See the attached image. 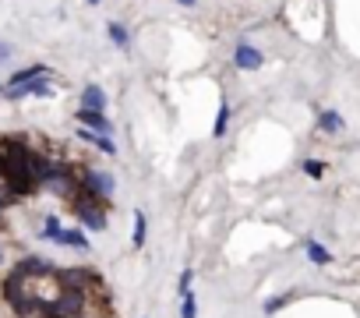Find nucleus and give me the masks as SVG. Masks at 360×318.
Here are the masks:
<instances>
[{"label":"nucleus","mask_w":360,"mask_h":318,"mask_svg":"<svg viewBox=\"0 0 360 318\" xmlns=\"http://www.w3.org/2000/svg\"><path fill=\"white\" fill-rule=\"evenodd\" d=\"M78 184H82V191H89V195H96V198H110L113 195V188H117V181L110 177V174H103V170H92V167H85L82 174H78Z\"/></svg>","instance_id":"nucleus-4"},{"label":"nucleus","mask_w":360,"mask_h":318,"mask_svg":"<svg viewBox=\"0 0 360 318\" xmlns=\"http://www.w3.org/2000/svg\"><path fill=\"white\" fill-rule=\"evenodd\" d=\"M53 244H60V248H75V251H89V248H92L89 237H85V230H60Z\"/></svg>","instance_id":"nucleus-9"},{"label":"nucleus","mask_w":360,"mask_h":318,"mask_svg":"<svg viewBox=\"0 0 360 318\" xmlns=\"http://www.w3.org/2000/svg\"><path fill=\"white\" fill-rule=\"evenodd\" d=\"M89 4H99V0H89Z\"/></svg>","instance_id":"nucleus-26"},{"label":"nucleus","mask_w":360,"mask_h":318,"mask_svg":"<svg viewBox=\"0 0 360 318\" xmlns=\"http://www.w3.org/2000/svg\"><path fill=\"white\" fill-rule=\"evenodd\" d=\"M15 269H18V272H25V276H50V272H57V269H53V262H50V258H39V255L22 258Z\"/></svg>","instance_id":"nucleus-7"},{"label":"nucleus","mask_w":360,"mask_h":318,"mask_svg":"<svg viewBox=\"0 0 360 318\" xmlns=\"http://www.w3.org/2000/svg\"><path fill=\"white\" fill-rule=\"evenodd\" d=\"M304 174H307V177H321V174H325V167L318 163V159H304Z\"/></svg>","instance_id":"nucleus-20"},{"label":"nucleus","mask_w":360,"mask_h":318,"mask_svg":"<svg viewBox=\"0 0 360 318\" xmlns=\"http://www.w3.org/2000/svg\"><path fill=\"white\" fill-rule=\"evenodd\" d=\"M106 32H110V39H113L120 50H127V46H131V32H127L120 22H110V29H106Z\"/></svg>","instance_id":"nucleus-14"},{"label":"nucleus","mask_w":360,"mask_h":318,"mask_svg":"<svg viewBox=\"0 0 360 318\" xmlns=\"http://www.w3.org/2000/svg\"><path fill=\"white\" fill-rule=\"evenodd\" d=\"M8 57H11V46H8V43H0V61H8Z\"/></svg>","instance_id":"nucleus-23"},{"label":"nucleus","mask_w":360,"mask_h":318,"mask_svg":"<svg viewBox=\"0 0 360 318\" xmlns=\"http://www.w3.org/2000/svg\"><path fill=\"white\" fill-rule=\"evenodd\" d=\"M176 4H184V8H191V4H195V0H176Z\"/></svg>","instance_id":"nucleus-25"},{"label":"nucleus","mask_w":360,"mask_h":318,"mask_svg":"<svg viewBox=\"0 0 360 318\" xmlns=\"http://www.w3.org/2000/svg\"><path fill=\"white\" fill-rule=\"evenodd\" d=\"M46 75H50V68H46V64H32V68L18 71V75L11 78V85H25V82H36V78H46Z\"/></svg>","instance_id":"nucleus-12"},{"label":"nucleus","mask_w":360,"mask_h":318,"mask_svg":"<svg viewBox=\"0 0 360 318\" xmlns=\"http://www.w3.org/2000/svg\"><path fill=\"white\" fill-rule=\"evenodd\" d=\"M191 279H195V272H191V269H184V276H180V293L191 290Z\"/></svg>","instance_id":"nucleus-22"},{"label":"nucleus","mask_w":360,"mask_h":318,"mask_svg":"<svg viewBox=\"0 0 360 318\" xmlns=\"http://www.w3.org/2000/svg\"><path fill=\"white\" fill-rule=\"evenodd\" d=\"M82 106L85 110H106V92L99 85H85L82 89Z\"/></svg>","instance_id":"nucleus-10"},{"label":"nucleus","mask_w":360,"mask_h":318,"mask_svg":"<svg viewBox=\"0 0 360 318\" xmlns=\"http://www.w3.org/2000/svg\"><path fill=\"white\" fill-rule=\"evenodd\" d=\"M4 300H8V307H11L18 318H29V314H39V311H43L39 297H36L32 286H29V276L18 272V269H11V272L4 276Z\"/></svg>","instance_id":"nucleus-1"},{"label":"nucleus","mask_w":360,"mask_h":318,"mask_svg":"<svg viewBox=\"0 0 360 318\" xmlns=\"http://www.w3.org/2000/svg\"><path fill=\"white\" fill-rule=\"evenodd\" d=\"M75 205V216L82 220V227L85 230H103L106 227V202L103 198H96V195H89V191H78V198L71 202Z\"/></svg>","instance_id":"nucleus-3"},{"label":"nucleus","mask_w":360,"mask_h":318,"mask_svg":"<svg viewBox=\"0 0 360 318\" xmlns=\"http://www.w3.org/2000/svg\"><path fill=\"white\" fill-rule=\"evenodd\" d=\"M29 96L50 99V96H53V85H50L46 78H36V82H25V85H8V89H4V99H29Z\"/></svg>","instance_id":"nucleus-5"},{"label":"nucleus","mask_w":360,"mask_h":318,"mask_svg":"<svg viewBox=\"0 0 360 318\" xmlns=\"http://www.w3.org/2000/svg\"><path fill=\"white\" fill-rule=\"evenodd\" d=\"M78 134H82V141H89V145H96V148H103L106 155H117V145H113V141H110L106 134H96V131H85V127H82Z\"/></svg>","instance_id":"nucleus-11"},{"label":"nucleus","mask_w":360,"mask_h":318,"mask_svg":"<svg viewBox=\"0 0 360 318\" xmlns=\"http://www.w3.org/2000/svg\"><path fill=\"white\" fill-rule=\"evenodd\" d=\"M226 124H230V103H223V106H219V113H216V127H212V134H216V138H223V134H226Z\"/></svg>","instance_id":"nucleus-17"},{"label":"nucleus","mask_w":360,"mask_h":318,"mask_svg":"<svg viewBox=\"0 0 360 318\" xmlns=\"http://www.w3.org/2000/svg\"><path fill=\"white\" fill-rule=\"evenodd\" d=\"M290 300V293H283V297H272V300H265V314H276L283 304Z\"/></svg>","instance_id":"nucleus-21"},{"label":"nucleus","mask_w":360,"mask_h":318,"mask_svg":"<svg viewBox=\"0 0 360 318\" xmlns=\"http://www.w3.org/2000/svg\"><path fill=\"white\" fill-rule=\"evenodd\" d=\"M180 318H198V304H195V290L180 293Z\"/></svg>","instance_id":"nucleus-13"},{"label":"nucleus","mask_w":360,"mask_h":318,"mask_svg":"<svg viewBox=\"0 0 360 318\" xmlns=\"http://www.w3.org/2000/svg\"><path fill=\"white\" fill-rule=\"evenodd\" d=\"M78 124H82L85 131H96V134H106V138L113 134V124L106 120L103 110H85V106H82V110H78Z\"/></svg>","instance_id":"nucleus-6"},{"label":"nucleus","mask_w":360,"mask_h":318,"mask_svg":"<svg viewBox=\"0 0 360 318\" xmlns=\"http://www.w3.org/2000/svg\"><path fill=\"white\" fill-rule=\"evenodd\" d=\"M92 297L89 290H60V297L50 304L53 314H64V318H89L92 311Z\"/></svg>","instance_id":"nucleus-2"},{"label":"nucleus","mask_w":360,"mask_h":318,"mask_svg":"<svg viewBox=\"0 0 360 318\" xmlns=\"http://www.w3.org/2000/svg\"><path fill=\"white\" fill-rule=\"evenodd\" d=\"M307 258H311L314 265H328V262H332V255H328L318 241H307Z\"/></svg>","instance_id":"nucleus-16"},{"label":"nucleus","mask_w":360,"mask_h":318,"mask_svg":"<svg viewBox=\"0 0 360 318\" xmlns=\"http://www.w3.org/2000/svg\"><path fill=\"white\" fill-rule=\"evenodd\" d=\"M0 96H4V89H0Z\"/></svg>","instance_id":"nucleus-27"},{"label":"nucleus","mask_w":360,"mask_h":318,"mask_svg":"<svg viewBox=\"0 0 360 318\" xmlns=\"http://www.w3.org/2000/svg\"><path fill=\"white\" fill-rule=\"evenodd\" d=\"M145 237H148V223H145V216H141V212H134V237H131V241H134V248H141V244H145Z\"/></svg>","instance_id":"nucleus-18"},{"label":"nucleus","mask_w":360,"mask_h":318,"mask_svg":"<svg viewBox=\"0 0 360 318\" xmlns=\"http://www.w3.org/2000/svg\"><path fill=\"white\" fill-rule=\"evenodd\" d=\"M64 227H60V220L57 216H46V227H43V241H57V234H60Z\"/></svg>","instance_id":"nucleus-19"},{"label":"nucleus","mask_w":360,"mask_h":318,"mask_svg":"<svg viewBox=\"0 0 360 318\" xmlns=\"http://www.w3.org/2000/svg\"><path fill=\"white\" fill-rule=\"evenodd\" d=\"M318 127H321V131H328V134H335V131L342 127V117H339L335 110H325V113L318 117Z\"/></svg>","instance_id":"nucleus-15"},{"label":"nucleus","mask_w":360,"mask_h":318,"mask_svg":"<svg viewBox=\"0 0 360 318\" xmlns=\"http://www.w3.org/2000/svg\"><path fill=\"white\" fill-rule=\"evenodd\" d=\"M233 64H237L240 71H255V68H262V53H258L255 46L240 43V46H237V53H233Z\"/></svg>","instance_id":"nucleus-8"},{"label":"nucleus","mask_w":360,"mask_h":318,"mask_svg":"<svg viewBox=\"0 0 360 318\" xmlns=\"http://www.w3.org/2000/svg\"><path fill=\"white\" fill-rule=\"evenodd\" d=\"M39 314H43V318H64V314H53V311H50V307H43V311H39Z\"/></svg>","instance_id":"nucleus-24"}]
</instances>
